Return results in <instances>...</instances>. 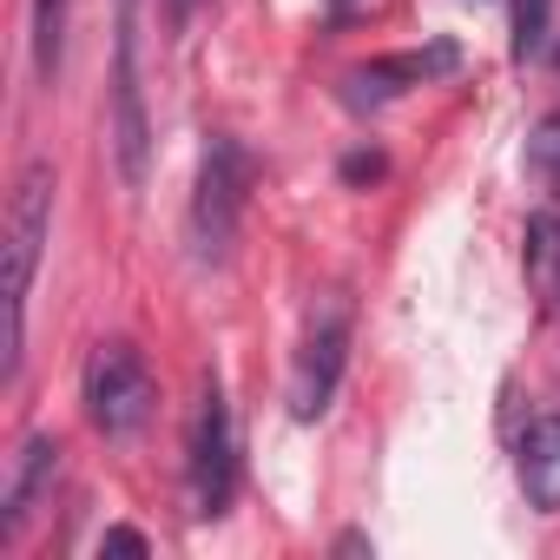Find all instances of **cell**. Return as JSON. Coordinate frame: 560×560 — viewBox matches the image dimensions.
Listing matches in <instances>:
<instances>
[{
	"label": "cell",
	"mask_w": 560,
	"mask_h": 560,
	"mask_svg": "<svg viewBox=\"0 0 560 560\" xmlns=\"http://www.w3.org/2000/svg\"><path fill=\"white\" fill-rule=\"evenodd\" d=\"M244 191H250V159L231 132H218L198 159V185H191V257L198 264H224L237 218H244Z\"/></svg>",
	"instance_id": "3"
},
{
	"label": "cell",
	"mask_w": 560,
	"mask_h": 560,
	"mask_svg": "<svg viewBox=\"0 0 560 560\" xmlns=\"http://www.w3.org/2000/svg\"><path fill=\"white\" fill-rule=\"evenodd\" d=\"M191 14H198V0H165V21L172 27H191Z\"/></svg>",
	"instance_id": "14"
},
{
	"label": "cell",
	"mask_w": 560,
	"mask_h": 560,
	"mask_svg": "<svg viewBox=\"0 0 560 560\" xmlns=\"http://www.w3.org/2000/svg\"><path fill=\"white\" fill-rule=\"evenodd\" d=\"M343 363H350V298H324L311 311V324H304L298 370H291V416L298 422H317L337 402Z\"/></svg>",
	"instance_id": "6"
},
{
	"label": "cell",
	"mask_w": 560,
	"mask_h": 560,
	"mask_svg": "<svg viewBox=\"0 0 560 560\" xmlns=\"http://www.w3.org/2000/svg\"><path fill=\"white\" fill-rule=\"evenodd\" d=\"M80 402H86V422L106 435V442H132L152 409H159V383H152V363L139 343L113 337L86 357V383H80Z\"/></svg>",
	"instance_id": "2"
},
{
	"label": "cell",
	"mask_w": 560,
	"mask_h": 560,
	"mask_svg": "<svg viewBox=\"0 0 560 560\" xmlns=\"http://www.w3.org/2000/svg\"><path fill=\"white\" fill-rule=\"evenodd\" d=\"M330 8H337V14H343V8H350V0H330Z\"/></svg>",
	"instance_id": "15"
},
{
	"label": "cell",
	"mask_w": 560,
	"mask_h": 560,
	"mask_svg": "<svg viewBox=\"0 0 560 560\" xmlns=\"http://www.w3.org/2000/svg\"><path fill=\"white\" fill-rule=\"evenodd\" d=\"M185 494L198 521H218L237 494V435H231V402L224 383L205 376L198 409H191V435H185Z\"/></svg>",
	"instance_id": "4"
},
{
	"label": "cell",
	"mask_w": 560,
	"mask_h": 560,
	"mask_svg": "<svg viewBox=\"0 0 560 560\" xmlns=\"http://www.w3.org/2000/svg\"><path fill=\"white\" fill-rule=\"evenodd\" d=\"M455 67V47H435V54H396V60H376V67H363V73H350V100L363 106V100H389V93H409V86H422L429 73H448Z\"/></svg>",
	"instance_id": "9"
},
{
	"label": "cell",
	"mask_w": 560,
	"mask_h": 560,
	"mask_svg": "<svg viewBox=\"0 0 560 560\" xmlns=\"http://www.w3.org/2000/svg\"><path fill=\"white\" fill-rule=\"evenodd\" d=\"M152 540L139 534V527H106V540H100V553H145Z\"/></svg>",
	"instance_id": "13"
},
{
	"label": "cell",
	"mask_w": 560,
	"mask_h": 560,
	"mask_svg": "<svg viewBox=\"0 0 560 560\" xmlns=\"http://www.w3.org/2000/svg\"><path fill=\"white\" fill-rule=\"evenodd\" d=\"M113 159L119 178L139 191L152 165V119L139 86V0H119V27H113Z\"/></svg>",
	"instance_id": "5"
},
{
	"label": "cell",
	"mask_w": 560,
	"mask_h": 560,
	"mask_svg": "<svg viewBox=\"0 0 560 560\" xmlns=\"http://www.w3.org/2000/svg\"><path fill=\"white\" fill-rule=\"evenodd\" d=\"M547 14H553V0H514V60L540 54V40H547Z\"/></svg>",
	"instance_id": "11"
},
{
	"label": "cell",
	"mask_w": 560,
	"mask_h": 560,
	"mask_svg": "<svg viewBox=\"0 0 560 560\" xmlns=\"http://www.w3.org/2000/svg\"><path fill=\"white\" fill-rule=\"evenodd\" d=\"M67 8L73 0H34V73L54 86L60 54H67Z\"/></svg>",
	"instance_id": "10"
},
{
	"label": "cell",
	"mask_w": 560,
	"mask_h": 560,
	"mask_svg": "<svg viewBox=\"0 0 560 560\" xmlns=\"http://www.w3.org/2000/svg\"><path fill=\"white\" fill-rule=\"evenodd\" d=\"M514 468H521V494H527L540 514H560V416L527 422Z\"/></svg>",
	"instance_id": "8"
},
{
	"label": "cell",
	"mask_w": 560,
	"mask_h": 560,
	"mask_svg": "<svg viewBox=\"0 0 560 560\" xmlns=\"http://www.w3.org/2000/svg\"><path fill=\"white\" fill-rule=\"evenodd\" d=\"M54 165L27 159L8 198V363L0 376H21V350H27V298H34V277H40V250L54 237Z\"/></svg>",
	"instance_id": "1"
},
{
	"label": "cell",
	"mask_w": 560,
	"mask_h": 560,
	"mask_svg": "<svg viewBox=\"0 0 560 560\" xmlns=\"http://www.w3.org/2000/svg\"><path fill=\"white\" fill-rule=\"evenodd\" d=\"M527 159H534V172H540L547 185H560V113H547V119L534 126V139H527Z\"/></svg>",
	"instance_id": "12"
},
{
	"label": "cell",
	"mask_w": 560,
	"mask_h": 560,
	"mask_svg": "<svg viewBox=\"0 0 560 560\" xmlns=\"http://www.w3.org/2000/svg\"><path fill=\"white\" fill-rule=\"evenodd\" d=\"M54 475H60V442H54V435H27V448H21V462H14V481H8V514H0V540H8V547L27 534V521H34V508L47 501Z\"/></svg>",
	"instance_id": "7"
}]
</instances>
